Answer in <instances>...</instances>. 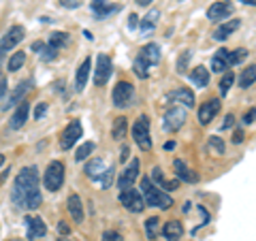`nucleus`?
I'll list each match as a JSON object with an SVG mask.
<instances>
[{
  "mask_svg": "<svg viewBox=\"0 0 256 241\" xmlns=\"http://www.w3.org/2000/svg\"><path fill=\"white\" fill-rule=\"evenodd\" d=\"M141 194H143V200H146L148 207H156V210H169V207L173 205V198L166 194L164 190H160L150 178L141 180Z\"/></svg>",
  "mask_w": 256,
  "mask_h": 241,
  "instance_id": "f03ea898",
  "label": "nucleus"
},
{
  "mask_svg": "<svg viewBox=\"0 0 256 241\" xmlns=\"http://www.w3.org/2000/svg\"><path fill=\"white\" fill-rule=\"evenodd\" d=\"M233 15V4L230 2H214L210 9H207V20L212 22H222Z\"/></svg>",
  "mask_w": 256,
  "mask_h": 241,
  "instance_id": "4468645a",
  "label": "nucleus"
},
{
  "mask_svg": "<svg viewBox=\"0 0 256 241\" xmlns=\"http://www.w3.org/2000/svg\"><path fill=\"white\" fill-rule=\"evenodd\" d=\"M4 92H6V79H0V98L4 96Z\"/></svg>",
  "mask_w": 256,
  "mask_h": 241,
  "instance_id": "864d4df0",
  "label": "nucleus"
},
{
  "mask_svg": "<svg viewBox=\"0 0 256 241\" xmlns=\"http://www.w3.org/2000/svg\"><path fill=\"white\" fill-rule=\"evenodd\" d=\"M150 2H152V0H137V4H139V6H148Z\"/></svg>",
  "mask_w": 256,
  "mask_h": 241,
  "instance_id": "6e6d98bb",
  "label": "nucleus"
},
{
  "mask_svg": "<svg viewBox=\"0 0 256 241\" xmlns=\"http://www.w3.org/2000/svg\"><path fill=\"white\" fill-rule=\"evenodd\" d=\"M105 171H107V166H105V162H102L100 158H94V160H90V162L86 164V175L90 180L100 182L102 175H105Z\"/></svg>",
  "mask_w": 256,
  "mask_h": 241,
  "instance_id": "b1692460",
  "label": "nucleus"
},
{
  "mask_svg": "<svg viewBox=\"0 0 256 241\" xmlns=\"http://www.w3.org/2000/svg\"><path fill=\"white\" fill-rule=\"evenodd\" d=\"M173 171H175V175H178L180 182H186V184H196L198 182V175L194 171H190V168L186 166V162L180 160V158L173 160Z\"/></svg>",
  "mask_w": 256,
  "mask_h": 241,
  "instance_id": "aec40b11",
  "label": "nucleus"
},
{
  "mask_svg": "<svg viewBox=\"0 0 256 241\" xmlns=\"http://www.w3.org/2000/svg\"><path fill=\"white\" fill-rule=\"evenodd\" d=\"M24 64H26V52H15L11 58H9V70H20Z\"/></svg>",
  "mask_w": 256,
  "mask_h": 241,
  "instance_id": "c9c22d12",
  "label": "nucleus"
},
{
  "mask_svg": "<svg viewBox=\"0 0 256 241\" xmlns=\"http://www.w3.org/2000/svg\"><path fill=\"white\" fill-rule=\"evenodd\" d=\"M137 178H139V160H137V158H132L130 162H128V166L122 171V175H120V180H118L120 190L132 188V184L137 182Z\"/></svg>",
  "mask_w": 256,
  "mask_h": 241,
  "instance_id": "9b49d317",
  "label": "nucleus"
},
{
  "mask_svg": "<svg viewBox=\"0 0 256 241\" xmlns=\"http://www.w3.org/2000/svg\"><path fill=\"white\" fill-rule=\"evenodd\" d=\"M41 50H43V43H41V41L32 43V52H41Z\"/></svg>",
  "mask_w": 256,
  "mask_h": 241,
  "instance_id": "5fc2aeb1",
  "label": "nucleus"
},
{
  "mask_svg": "<svg viewBox=\"0 0 256 241\" xmlns=\"http://www.w3.org/2000/svg\"><path fill=\"white\" fill-rule=\"evenodd\" d=\"M184 122H186V109L180 105H173L166 109V114L162 118V128L166 132H175L184 126Z\"/></svg>",
  "mask_w": 256,
  "mask_h": 241,
  "instance_id": "6e6552de",
  "label": "nucleus"
},
{
  "mask_svg": "<svg viewBox=\"0 0 256 241\" xmlns=\"http://www.w3.org/2000/svg\"><path fill=\"white\" fill-rule=\"evenodd\" d=\"M246 58H248V50H244V47H239V50H235V52H228V66L242 64Z\"/></svg>",
  "mask_w": 256,
  "mask_h": 241,
  "instance_id": "e433bc0d",
  "label": "nucleus"
},
{
  "mask_svg": "<svg viewBox=\"0 0 256 241\" xmlns=\"http://www.w3.org/2000/svg\"><path fill=\"white\" fill-rule=\"evenodd\" d=\"M137 15H130V18H128V28H134V26H137Z\"/></svg>",
  "mask_w": 256,
  "mask_h": 241,
  "instance_id": "603ef678",
  "label": "nucleus"
},
{
  "mask_svg": "<svg viewBox=\"0 0 256 241\" xmlns=\"http://www.w3.org/2000/svg\"><path fill=\"white\" fill-rule=\"evenodd\" d=\"M254 82H256V64H250V66L242 73V77H239V88H242V90H248V88L254 86Z\"/></svg>",
  "mask_w": 256,
  "mask_h": 241,
  "instance_id": "c756f323",
  "label": "nucleus"
},
{
  "mask_svg": "<svg viewBox=\"0 0 256 241\" xmlns=\"http://www.w3.org/2000/svg\"><path fill=\"white\" fill-rule=\"evenodd\" d=\"M90 70H92V58H86L77 66V70H75V90L77 92H84L86 90V84H88V77H90Z\"/></svg>",
  "mask_w": 256,
  "mask_h": 241,
  "instance_id": "f3484780",
  "label": "nucleus"
},
{
  "mask_svg": "<svg viewBox=\"0 0 256 241\" xmlns=\"http://www.w3.org/2000/svg\"><path fill=\"white\" fill-rule=\"evenodd\" d=\"M90 9H92V13H94L96 20H105L107 15L118 13L120 6H118V4H111V2H105V0H92V2H90Z\"/></svg>",
  "mask_w": 256,
  "mask_h": 241,
  "instance_id": "412c9836",
  "label": "nucleus"
},
{
  "mask_svg": "<svg viewBox=\"0 0 256 241\" xmlns=\"http://www.w3.org/2000/svg\"><path fill=\"white\" fill-rule=\"evenodd\" d=\"M28 118H30V102L28 100H22L20 105H18V109L13 111V116H11V120H9V126L13 128V130H20V128L28 122Z\"/></svg>",
  "mask_w": 256,
  "mask_h": 241,
  "instance_id": "ddd939ff",
  "label": "nucleus"
},
{
  "mask_svg": "<svg viewBox=\"0 0 256 241\" xmlns=\"http://www.w3.org/2000/svg\"><path fill=\"white\" fill-rule=\"evenodd\" d=\"M158 230H160V218L158 216H152V218L146 220V235L150 241H154L158 237Z\"/></svg>",
  "mask_w": 256,
  "mask_h": 241,
  "instance_id": "2f4dec72",
  "label": "nucleus"
},
{
  "mask_svg": "<svg viewBox=\"0 0 256 241\" xmlns=\"http://www.w3.org/2000/svg\"><path fill=\"white\" fill-rule=\"evenodd\" d=\"M58 241H66V237H60V239H58Z\"/></svg>",
  "mask_w": 256,
  "mask_h": 241,
  "instance_id": "052dcab7",
  "label": "nucleus"
},
{
  "mask_svg": "<svg viewBox=\"0 0 256 241\" xmlns=\"http://www.w3.org/2000/svg\"><path fill=\"white\" fill-rule=\"evenodd\" d=\"M132 68H134V75H137L139 79H146V77L150 75V73H148V68H150V66L139 58V56H137V60H134V66H132Z\"/></svg>",
  "mask_w": 256,
  "mask_h": 241,
  "instance_id": "58836bf2",
  "label": "nucleus"
},
{
  "mask_svg": "<svg viewBox=\"0 0 256 241\" xmlns=\"http://www.w3.org/2000/svg\"><path fill=\"white\" fill-rule=\"evenodd\" d=\"M94 143L92 141H86V143H82V146H79L77 148V152H75V160H77V162H82V160H86L88 156H90L92 154V152H94Z\"/></svg>",
  "mask_w": 256,
  "mask_h": 241,
  "instance_id": "f704fd0d",
  "label": "nucleus"
},
{
  "mask_svg": "<svg viewBox=\"0 0 256 241\" xmlns=\"http://www.w3.org/2000/svg\"><path fill=\"white\" fill-rule=\"evenodd\" d=\"M239 2H244V4H252V6H256V0H239Z\"/></svg>",
  "mask_w": 256,
  "mask_h": 241,
  "instance_id": "4d7b16f0",
  "label": "nucleus"
},
{
  "mask_svg": "<svg viewBox=\"0 0 256 241\" xmlns=\"http://www.w3.org/2000/svg\"><path fill=\"white\" fill-rule=\"evenodd\" d=\"M62 184H64V164L60 162V160H52L45 168L43 186H45V190L56 192V190L62 188Z\"/></svg>",
  "mask_w": 256,
  "mask_h": 241,
  "instance_id": "7ed1b4c3",
  "label": "nucleus"
},
{
  "mask_svg": "<svg viewBox=\"0 0 256 241\" xmlns=\"http://www.w3.org/2000/svg\"><path fill=\"white\" fill-rule=\"evenodd\" d=\"M111 70H114V62L107 54H98V58H96V68H94V86L102 88L109 77H111Z\"/></svg>",
  "mask_w": 256,
  "mask_h": 241,
  "instance_id": "1a4fd4ad",
  "label": "nucleus"
},
{
  "mask_svg": "<svg viewBox=\"0 0 256 241\" xmlns=\"http://www.w3.org/2000/svg\"><path fill=\"white\" fill-rule=\"evenodd\" d=\"M220 107H222V102L218 98H210V100H205L201 107H198V122H201L203 126H207L210 122H214V118L220 114Z\"/></svg>",
  "mask_w": 256,
  "mask_h": 241,
  "instance_id": "f8f14e48",
  "label": "nucleus"
},
{
  "mask_svg": "<svg viewBox=\"0 0 256 241\" xmlns=\"http://www.w3.org/2000/svg\"><path fill=\"white\" fill-rule=\"evenodd\" d=\"M150 180L154 182L158 188H162V190H175V188L180 186V180H173V182L164 180V178H162V171H160V166L152 168V178H150Z\"/></svg>",
  "mask_w": 256,
  "mask_h": 241,
  "instance_id": "393cba45",
  "label": "nucleus"
},
{
  "mask_svg": "<svg viewBox=\"0 0 256 241\" xmlns=\"http://www.w3.org/2000/svg\"><path fill=\"white\" fill-rule=\"evenodd\" d=\"M2 162H4V156H2V154H0V164H2Z\"/></svg>",
  "mask_w": 256,
  "mask_h": 241,
  "instance_id": "bf43d9fd",
  "label": "nucleus"
},
{
  "mask_svg": "<svg viewBox=\"0 0 256 241\" xmlns=\"http://www.w3.org/2000/svg\"><path fill=\"white\" fill-rule=\"evenodd\" d=\"M128 156H130V148L124 146V148H122V156H120V160H122V162H126Z\"/></svg>",
  "mask_w": 256,
  "mask_h": 241,
  "instance_id": "8fccbe9b",
  "label": "nucleus"
},
{
  "mask_svg": "<svg viewBox=\"0 0 256 241\" xmlns=\"http://www.w3.org/2000/svg\"><path fill=\"white\" fill-rule=\"evenodd\" d=\"M128 132V120L124 116H120L116 122H114V128H111V136H114L116 141H122Z\"/></svg>",
  "mask_w": 256,
  "mask_h": 241,
  "instance_id": "c85d7f7f",
  "label": "nucleus"
},
{
  "mask_svg": "<svg viewBox=\"0 0 256 241\" xmlns=\"http://www.w3.org/2000/svg\"><path fill=\"white\" fill-rule=\"evenodd\" d=\"M132 139L137 141V146L143 152L152 150V136H150V118L148 116H139L137 122L132 124Z\"/></svg>",
  "mask_w": 256,
  "mask_h": 241,
  "instance_id": "20e7f679",
  "label": "nucleus"
},
{
  "mask_svg": "<svg viewBox=\"0 0 256 241\" xmlns=\"http://www.w3.org/2000/svg\"><path fill=\"white\" fill-rule=\"evenodd\" d=\"M162 235H164L166 241H178L184 235V228H182V224L178 220H171L162 226Z\"/></svg>",
  "mask_w": 256,
  "mask_h": 241,
  "instance_id": "bb28decb",
  "label": "nucleus"
},
{
  "mask_svg": "<svg viewBox=\"0 0 256 241\" xmlns=\"http://www.w3.org/2000/svg\"><path fill=\"white\" fill-rule=\"evenodd\" d=\"M158 18H160V11H158V9H152V11L146 15V18L141 20V30H143V32L154 30L156 24H158Z\"/></svg>",
  "mask_w": 256,
  "mask_h": 241,
  "instance_id": "7c9ffc66",
  "label": "nucleus"
},
{
  "mask_svg": "<svg viewBox=\"0 0 256 241\" xmlns=\"http://www.w3.org/2000/svg\"><path fill=\"white\" fill-rule=\"evenodd\" d=\"M188 62H190V52H184V54H182V58L178 60V70H180V73H186Z\"/></svg>",
  "mask_w": 256,
  "mask_h": 241,
  "instance_id": "79ce46f5",
  "label": "nucleus"
},
{
  "mask_svg": "<svg viewBox=\"0 0 256 241\" xmlns=\"http://www.w3.org/2000/svg\"><path fill=\"white\" fill-rule=\"evenodd\" d=\"M242 141H244V132H242V130H235V134H233V143H237V146H239Z\"/></svg>",
  "mask_w": 256,
  "mask_h": 241,
  "instance_id": "3c124183",
  "label": "nucleus"
},
{
  "mask_svg": "<svg viewBox=\"0 0 256 241\" xmlns=\"http://www.w3.org/2000/svg\"><path fill=\"white\" fill-rule=\"evenodd\" d=\"M30 86H32V82H22V84H20V86H18V88H15V90H13V94L9 96V98H6V102L2 105V109L6 111L9 107L20 105V102H22V98H24V96H26V92L30 90Z\"/></svg>",
  "mask_w": 256,
  "mask_h": 241,
  "instance_id": "5701e85b",
  "label": "nucleus"
},
{
  "mask_svg": "<svg viewBox=\"0 0 256 241\" xmlns=\"http://www.w3.org/2000/svg\"><path fill=\"white\" fill-rule=\"evenodd\" d=\"M56 56H58V50L56 47H52L50 43L47 45H43V50H41V60H45V62H52Z\"/></svg>",
  "mask_w": 256,
  "mask_h": 241,
  "instance_id": "ea45409f",
  "label": "nucleus"
},
{
  "mask_svg": "<svg viewBox=\"0 0 256 241\" xmlns=\"http://www.w3.org/2000/svg\"><path fill=\"white\" fill-rule=\"evenodd\" d=\"M254 120H256V109H250V111H246V114H244V120H242V122L248 126V124H252Z\"/></svg>",
  "mask_w": 256,
  "mask_h": 241,
  "instance_id": "c03bdc74",
  "label": "nucleus"
},
{
  "mask_svg": "<svg viewBox=\"0 0 256 241\" xmlns=\"http://www.w3.org/2000/svg\"><path fill=\"white\" fill-rule=\"evenodd\" d=\"M190 82L194 84L196 88H205L207 84H210V70H207L205 66H196V68H192V73H190Z\"/></svg>",
  "mask_w": 256,
  "mask_h": 241,
  "instance_id": "cd10ccee",
  "label": "nucleus"
},
{
  "mask_svg": "<svg viewBox=\"0 0 256 241\" xmlns=\"http://www.w3.org/2000/svg\"><path fill=\"white\" fill-rule=\"evenodd\" d=\"M233 124H235V116H233V114H228L226 118H224V124H222V128H224V130H226V128H230Z\"/></svg>",
  "mask_w": 256,
  "mask_h": 241,
  "instance_id": "09e8293b",
  "label": "nucleus"
},
{
  "mask_svg": "<svg viewBox=\"0 0 256 241\" xmlns=\"http://www.w3.org/2000/svg\"><path fill=\"white\" fill-rule=\"evenodd\" d=\"M11 200L20 210H36L41 205V190H38V168L26 166L18 173L11 188Z\"/></svg>",
  "mask_w": 256,
  "mask_h": 241,
  "instance_id": "f257e3e1",
  "label": "nucleus"
},
{
  "mask_svg": "<svg viewBox=\"0 0 256 241\" xmlns=\"http://www.w3.org/2000/svg\"><path fill=\"white\" fill-rule=\"evenodd\" d=\"M58 232H60V235H64V237H66L68 235V232H70V228H68V224L66 222H58Z\"/></svg>",
  "mask_w": 256,
  "mask_h": 241,
  "instance_id": "de8ad7c7",
  "label": "nucleus"
},
{
  "mask_svg": "<svg viewBox=\"0 0 256 241\" xmlns=\"http://www.w3.org/2000/svg\"><path fill=\"white\" fill-rule=\"evenodd\" d=\"M79 4H82L79 0H60V6H64V9H77Z\"/></svg>",
  "mask_w": 256,
  "mask_h": 241,
  "instance_id": "a18cd8bd",
  "label": "nucleus"
},
{
  "mask_svg": "<svg viewBox=\"0 0 256 241\" xmlns=\"http://www.w3.org/2000/svg\"><path fill=\"white\" fill-rule=\"evenodd\" d=\"M82 134H84L82 122H79V120H70V122L66 124V128H64V130L60 132V139H58L60 150L68 152V150L77 143V139H82Z\"/></svg>",
  "mask_w": 256,
  "mask_h": 241,
  "instance_id": "39448f33",
  "label": "nucleus"
},
{
  "mask_svg": "<svg viewBox=\"0 0 256 241\" xmlns=\"http://www.w3.org/2000/svg\"><path fill=\"white\" fill-rule=\"evenodd\" d=\"M24 36H26V30H24V26L9 28V32H6V34L0 38V56L6 54V52H11L15 45L24 41Z\"/></svg>",
  "mask_w": 256,
  "mask_h": 241,
  "instance_id": "9d476101",
  "label": "nucleus"
},
{
  "mask_svg": "<svg viewBox=\"0 0 256 241\" xmlns=\"http://www.w3.org/2000/svg\"><path fill=\"white\" fill-rule=\"evenodd\" d=\"M66 210H68L70 218H73L75 224H82L84 222L86 214H84V203H82V198H79V194H70L66 198Z\"/></svg>",
  "mask_w": 256,
  "mask_h": 241,
  "instance_id": "6ab92c4d",
  "label": "nucleus"
},
{
  "mask_svg": "<svg viewBox=\"0 0 256 241\" xmlns=\"http://www.w3.org/2000/svg\"><path fill=\"white\" fill-rule=\"evenodd\" d=\"M102 241H124L118 230H105L102 232Z\"/></svg>",
  "mask_w": 256,
  "mask_h": 241,
  "instance_id": "37998d69",
  "label": "nucleus"
},
{
  "mask_svg": "<svg viewBox=\"0 0 256 241\" xmlns=\"http://www.w3.org/2000/svg\"><path fill=\"white\" fill-rule=\"evenodd\" d=\"M24 224H26V230H28V239H38L47 232L45 222H43V218H38V216H26Z\"/></svg>",
  "mask_w": 256,
  "mask_h": 241,
  "instance_id": "2eb2a0df",
  "label": "nucleus"
},
{
  "mask_svg": "<svg viewBox=\"0 0 256 241\" xmlns=\"http://www.w3.org/2000/svg\"><path fill=\"white\" fill-rule=\"evenodd\" d=\"M242 26V20H230V22H224L222 26H218L214 30V41H226V38L233 34V32Z\"/></svg>",
  "mask_w": 256,
  "mask_h": 241,
  "instance_id": "4be33fe9",
  "label": "nucleus"
},
{
  "mask_svg": "<svg viewBox=\"0 0 256 241\" xmlns=\"http://www.w3.org/2000/svg\"><path fill=\"white\" fill-rule=\"evenodd\" d=\"M173 148H175V141H169V143L164 146V150H173Z\"/></svg>",
  "mask_w": 256,
  "mask_h": 241,
  "instance_id": "13d9d810",
  "label": "nucleus"
},
{
  "mask_svg": "<svg viewBox=\"0 0 256 241\" xmlns=\"http://www.w3.org/2000/svg\"><path fill=\"white\" fill-rule=\"evenodd\" d=\"M45 111H47V102H38L36 105V111H34V118L36 120H41L45 116Z\"/></svg>",
  "mask_w": 256,
  "mask_h": 241,
  "instance_id": "49530a36",
  "label": "nucleus"
},
{
  "mask_svg": "<svg viewBox=\"0 0 256 241\" xmlns=\"http://www.w3.org/2000/svg\"><path fill=\"white\" fill-rule=\"evenodd\" d=\"M210 150H214L218 156H222L224 152H226V146H224V141L220 139L218 134H212V136H210Z\"/></svg>",
  "mask_w": 256,
  "mask_h": 241,
  "instance_id": "4c0bfd02",
  "label": "nucleus"
},
{
  "mask_svg": "<svg viewBox=\"0 0 256 241\" xmlns=\"http://www.w3.org/2000/svg\"><path fill=\"white\" fill-rule=\"evenodd\" d=\"M68 41H70V36L66 32H54V34H50V45L56 47L58 52H60V47H66Z\"/></svg>",
  "mask_w": 256,
  "mask_h": 241,
  "instance_id": "473e14b6",
  "label": "nucleus"
},
{
  "mask_svg": "<svg viewBox=\"0 0 256 241\" xmlns=\"http://www.w3.org/2000/svg\"><path fill=\"white\" fill-rule=\"evenodd\" d=\"M169 98L175 102V105H182V107H194V94H192L190 88H175V90L169 94Z\"/></svg>",
  "mask_w": 256,
  "mask_h": 241,
  "instance_id": "dca6fc26",
  "label": "nucleus"
},
{
  "mask_svg": "<svg viewBox=\"0 0 256 241\" xmlns=\"http://www.w3.org/2000/svg\"><path fill=\"white\" fill-rule=\"evenodd\" d=\"M139 58L146 62L148 66H156V64H160V60H162V54H160L158 43H148V45L139 52Z\"/></svg>",
  "mask_w": 256,
  "mask_h": 241,
  "instance_id": "a211bd4d",
  "label": "nucleus"
},
{
  "mask_svg": "<svg viewBox=\"0 0 256 241\" xmlns=\"http://www.w3.org/2000/svg\"><path fill=\"white\" fill-rule=\"evenodd\" d=\"M120 203H122L124 210L130 212V214H141L143 210H146V200H143L141 190H134V188H128V190L120 192Z\"/></svg>",
  "mask_w": 256,
  "mask_h": 241,
  "instance_id": "423d86ee",
  "label": "nucleus"
},
{
  "mask_svg": "<svg viewBox=\"0 0 256 241\" xmlns=\"http://www.w3.org/2000/svg\"><path fill=\"white\" fill-rule=\"evenodd\" d=\"M134 98V86L128 82H118L114 88V94H111V100H114V107L118 109H126Z\"/></svg>",
  "mask_w": 256,
  "mask_h": 241,
  "instance_id": "0eeeda50",
  "label": "nucleus"
},
{
  "mask_svg": "<svg viewBox=\"0 0 256 241\" xmlns=\"http://www.w3.org/2000/svg\"><path fill=\"white\" fill-rule=\"evenodd\" d=\"M100 184H102V188H111V184H114V166H107V171H105V175H102Z\"/></svg>",
  "mask_w": 256,
  "mask_h": 241,
  "instance_id": "a19ab883",
  "label": "nucleus"
},
{
  "mask_svg": "<svg viewBox=\"0 0 256 241\" xmlns=\"http://www.w3.org/2000/svg\"><path fill=\"white\" fill-rule=\"evenodd\" d=\"M212 70H214V73H226V70H228V52L226 50H218L214 54Z\"/></svg>",
  "mask_w": 256,
  "mask_h": 241,
  "instance_id": "a878e982",
  "label": "nucleus"
},
{
  "mask_svg": "<svg viewBox=\"0 0 256 241\" xmlns=\"http://www.w3.org/2000/svg\"><path fill=\"white\" fill-rule=\"evenodd\" d=\"M233 84H235V73L233 70H226V73L222 75V79H220V96H226L228 90L233 88Z\"/></svg>",
  "mask_w": 256,
  "mask_h": 241,
  "instance_id": "72a5a7b5",
  "label": "nucleus"
}]
</instances>
